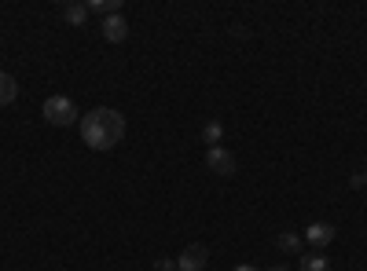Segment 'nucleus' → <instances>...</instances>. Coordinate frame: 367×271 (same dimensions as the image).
<instances>
[{
    "mask_svg": "<svg viewBox=\"0 0 367 271\" xmlns=\"http://www.w3.org/2000/svg\"><path fill=\"white\" fill-rule=\"evenodd\" d=\"M45 121L56 125V128H67L74 121H81V114H78V106H74V99H67V95H52L45 103Z\"/></svg>",
    "mask_w": 367,
    "mask_h": 271,
    "instance_id": "nucleus-2",
    "label": "nucleus"
},
{
    "mask_svg": "<svg viewBox=\"0 0 367 271\" xmlns=\"http://www.w3.org/2000/svg\"><path fill=\"white\" fill-rule=\"evenodd\" d=\"M272 271H290V268H283V264H276V268H272Z\"/></svg>",
    "mask_w": 367,
    "mask_h": 271,
    "instance_id": "nucleus-16",
    "label": "nucleus"
},
{
    "mask_svg": "<svg viewBox=\"0 0 367 271\" xmlns=\"http://www.w3.org/2000/svg\"><path fill=\"white\" fill-rule=\"evenodd\" d=\"M155 268H158V271H177V260H166V257H162Z\"/></svg>",
    "mask_w": 367,
    "mask_h": 271,
    "instance_id": "nucleus-14",
    "label": "nucleus"
},
{
    "mask_svg": "<svg viewBox=\"0 0 367 271\" xmlns=\"http://www.w3.org/2000/svg\"><path fill=\"white\" fill-rule=\"evenodd\" d=\"M206 165L213 169V176H235V169H239V161L228 147H210L206 150Z\"/></svg>",
    "mask_w": 367,
    "mask_h": 271,
    "instance_id": "nucleus-3",
    "label": "nucleus"
},
{
    "mask_svg": "<svg viewBox=\"0 0 367 271\" xmlns=\"http://www.w3.org/2000/svg\"><path fill=\"white\" fill-rule=\"evenodd\" d=\"M353 183V187H367V169H360V172H356V176L349 180Z\"/></svg>",
    "mask_w": 367,
    "mask_h": 271,
    "instance_id": "nucleus-13",
    "label": "nucleus"
},
{
    "mask_svg": "<svg viewBox=\"0 0 367 271\" xmlns=\"http://www.w3.org/2000/svg\"><path fill=\"white\" fill-rule=\"evenodd\" d=\"M63 19H67L70 26H85L89 23V4H67L63 8Z\"/></svg>",
    "mask_w": 367,
    "mask_h": 271,
    "instance_id": "nucleus-8",
    "label": "nucleus"
},
{
    "mask_svg": "<svg viewBox=\"0 0 367 271\" xmlns=\"http://www.w3.org/2000/svg\"><path fill=\"white\" fill-rule=\"evenodd\" d=\"M202 139H206V147H221L224 125H221V121H206V128H202Z\"/></svg>",
    "mask_w": 367,
    "mask_h": 271,
    "instance_id": "nucleus-12",
    "label": "nucleus"
},
{
    "mask_svg": "<svg viewBox=\"0 0 367 271\" xmlns=\"http://www.w3.org/2000/svg\"><path fill=\"white\" fill-rule=\"evenodd\" d=\"M301 242H305V238L298 231H279V238H276V246L283 249V253H301Z\"/></svg>",
    "mask_w": 367,
    "mask_h": 271,
    "instance_id": "nucleus-9",
    "label": "nucleus"
},
{
    "mask_svg": "<svg viewBox=\"0 0 367 271\" xmlns=\"http://www.w3.org/2000/svg\"><path fill=\"white\" fill-rule=\"evenodd\" d=\"M301 238H305V242H312L316 249H323V246H331V242H334V227H331V224H323V220H316V224H309V227H305V235H301Z\"/></svg>",
    "mask_w": 367,
    "mask_h": 271,
    "instance_id": "nucleus-5",
    "label": "nucleus"
},
{
    "mask_svg": "<svg viewBox=\"0 0 367 271\" xmlns=\"http://www.w3.org/2000/svg\"><path fill=\"white\" fill-rule=\"evenodd\" d=\"M103 37L114 40V45H118V40H125V37H129L125 15H107V19H103Z\"/></svg>",
    "mask_w": 367,
    "mask_h": 271,
    "instance_id": "nucleus-6",
    "label": "nucleus"
},
{
    "mask_svg": "<svg viewBox=\"0 0 367 271\" xmlns=\"http://www.w3.org/2000/svg\"><path fill=\"white\" fill-rule=\"evenodd\" d=\"M210 264V249L206 246H188L177 257V271H206Z\"/></svg>",
    "mask_w": 367,
    "mask_h": 271,
    "instance_id": "nucleus-4",
    "label": "nucleus"
},
{
    "mask_svg": "<svg viewBox=\"0 0 367 271\" xmlns=\"http://www.w3.org/2000/svg\"><path fill=\"white\" fill-rule=\"evenodd\" d=\"M81 139L92 150H111L125 139V117L111 106H96L92 114L81 117Z\"/></svg>",
    "mask_w": 367,
    "mask_h": 271,
    "instance_id": "nucleus-1",
    "label": "nucleus"
},
{
    "mask_svg": "<svg viewBox=\"0 0 367 271\" xmlns=\"http://www.w3.org/2000/svg\"><path fill=\"white\" fill-rule=\"evenodd\" d=\"M301 271H331V260L323 253H309V257H301Z\"/></svg>",
    "mask_w": 367,
    "mask_h": 271,
    "instance_id": "nucleus-11",
    "label": "nucleus"
},
{
    "mask_svg": "<svg viewBox=\"0 0 367 271\" xmlns=\"http://www.w3.org/2000/svg\"><path fill=\"white\" fill-rule=\"evenodd\" d=\"M232 271H261V268H254V264H235Z\"/></svg>",
    "mask_w": 367,
    "mask_h": 271,
    "instance_id": "nucleus-15",
    "label": "nucleus"
},
{
    "mask_svg": "<svg viewBox=\"0 0 367 271\" xmlns=\"http://www.w3.org/2000/svg\"><path fill=\"white\" fill-rule=\"evenodd\" d=\"M15 95H19V81L12 78V73H4V70H0V106L15 103Z\"/></svg>",
    "mask_w": 367,
    "mask_h": 271,
    "instance_id": "nucleus-7",
    "label": "nucleus"
},
{
    "mask_svg": "<svg viewBox=\"0 0 367 271\" xmlns=\"http://www.w3.org/2000/svg\"><path fill=\"white\" fill-rule=\"evenodd\" d=\"M122 15V4H118V0H89V15Z\"/></svg>",
    "mask_w": 367,
    "mask_h": 271,
    "instance_id": "nucleus-10",
    "label": "nucleus"
}]
</instances>
